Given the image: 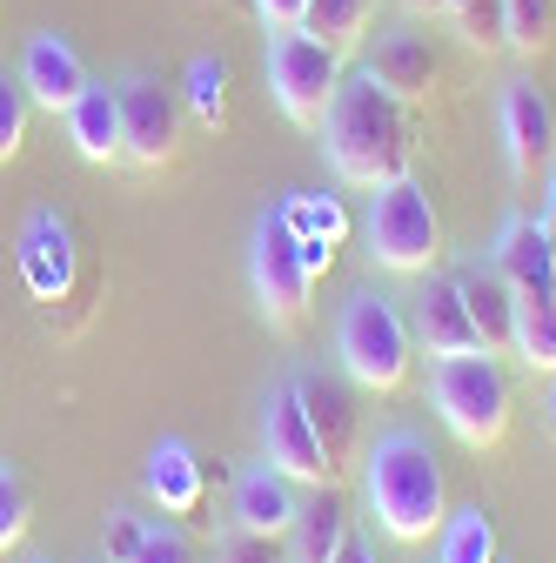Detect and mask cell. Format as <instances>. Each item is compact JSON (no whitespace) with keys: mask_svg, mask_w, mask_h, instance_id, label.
I'll return each mask as SVG.
<instances>
[{"mask_svg":"<svg viewBox=\"0 0 556 563\" xmlns=\"http://www.w3.org/2000/svg\"><path fill=\"white\" fill-rule=\"evenodd\" d=\"M322 155L329 168L349 181V188H382V181H402L409 175V155H415V141H409V101L389 95L369 67H356V75H342L329 114H322Z\"/></svg>","mask_w":556,"mask_h":563,"instance_id":"cell-1","label":"cell"},{"mask_svg":"<svg viewBox=\"0 0 556 563\" xmlns=\"http://www.w3.org/2000/svg\"><path fill=\"white\" fill-rule=\"evenodd\" d=\"M363 497H369V517L389 543H423L449 517L443 463L415 430H382L363 450Z\"/></svg>","mask_w":556,"mask_h":563,"instance_id":"cell-2","label":"cell"},{"mask_svg":"<svg viewBox=\"0 0 556 563\" xmlns=\"http://www.w3.org/2000/svg\"><path fill=\"white\" fill-rule=\"evenodd\" d=\"M335 356H342V376L389 396L409 383V363H415V335H409V316L382 296V289H349L335 316Z\"/></svg>","mask_w":556,"mask_h":563,"instance_id":"cell-3","label":"cell"},{"mask_svg":"<svg viewBox=\"0 0 556 563\" xmlns=\"http://www.w3.org/2000/svg\"><path fill=\"white\" fill-rule=\"evenodd\" d=\"M430 402L443 430L469 450H490L510 430V383L490 349H463V356H430Z\"/></svg>","mask_w":556,"mask_h":563,"instance_id":"cell-4","label":"cell"},{"mask_svg":"<svg viewBox=\"0 0 556 563\" xmlns=\"http://www.w3.org/2000/svg\"><path fill=\"white\" fill-rule=\"evenodd\" d=\"M363 242H369V262H376V268H389V275H430V268H436V255H443V222H436L430 188L415 181V175L369 188Z\"/></svg>","mask_w":556,"mask_h":563,"instance_id":"cell-5","label":"cell"},{"mask_svg":"<svg viewBox=\"0 0 556 563\" xmlns=\"http://www.w3.org/2000/svg\"><path fill=\"white\" fill-rule=\"evenodd\" d=\"M262 67H268V95H275V108H282L296 128H309V134L322 128V114H329L342 75H349V67H342V47H329V41L309 34V27H275Z\"/></svg>","mask_w":556,"mask_h":563,"instance_id":"cell-6","label":"cell"},{"mask_svg":"<svg viewBox=\"0 0 556 563\" xmlns=\"http://www.w3.org/2000/svg\"><path fill=\"white\" fill-rule=\"evenodd\" d=\"M248 289H255V302H262V316L275 329L302 322V309H309L315 275L302 268V242H296V229L282 216V201L255 216V235H248Z\"/></svg>","mask_w":556,"mask_h":563,"instance_id":"cell-7","label":"cell"},{"mask_svg":"<svg viewBox=\"0 0 556 563\" xmlns=\"http://www.w3.org/2000/svg\"><path fill=\"white\" fill-rule=\"evenodd\" d=\"M262 463H275L289 483H309V489L335 483V463H329V450L315 437V422H309L296 383H275L262 396Z\"/></svg>","mask_w":556,"mask_h":563,"instance_id":"cell-8","label":"cell"},{"mask_svg":"<svg viewBox=\"0 0 556 563\" xmlns=\"http://www.w3.org/2000/svg\"><path fill=\"white\" fill-rule=\"evenodd\" d=\"M14 262L34 302H67L75 296V275H81V249H75V222L60 208H27V222L14 235Z\"/></svg>","mask_w":556,"mask_h":563,"instance_id":"cell-9","label":"cell"},{"mask_svg":"<svg viewBox=\"0 0 556 563\" xmlns=\"http://www.w3.org/2000/svg\"><path fill=\"white\" fill-rule=\"evenodd\" d=\"M114 101H121V162L162 168L175 155V134H181L175 95L155 75H127V81H114Z\"/></svg>","mask_w":556,"mask_h":563,"instance_id":"cell-10","label":"cell"},{"mask_svg":"<svg viewBox=\"0 0 556 563\" xmlns=\"http://www.w3.org/2000/svg\"><path fill=\"white\" fill-rule=\"evenodd\" d=\"M497 121H503L510 175H516V181H536V175L556 162V108H549V95H543L530 75H510V81H503V101H497Z\"/></svg>","mask_w":556,"mask_h":563,"instance_id":"cell-11","label":"cell"},{"mask_svg":"<svg viewBox=\"0 0 556 563\" xmlns=\"http://www.w3.org/2000/svg\"><path fill=\"white\" fill-rule=\"evenodd\" d=\"M21 88H27V101L47 108V114H67V108H75V95L88 88V67H81L75 47H67V34L41 27V34L27 41V54H21Z\"/></svg>","mask_w":556,"mask_h":563,"instance_id":"cell-12","label":"cell"},{"mask_svg":"<svg viewBox=\"0 0 556 563\" xmlns=\"http://www.w3.org/2000/svg\"><path fill=\"white\" fill-rule=\"evenodd\" d=\"M490 262L503 268V282L516 296H543L556 289V242L543 229V216H510L490 242Z\"/></svg>","mask_w":556,"mask_h":563,"instance_id":"cell-13","label":"cell"},{"mask_svg":"<svg viewBox=\"0 0 556 563\" xmlns=\"http://www.w3.org/2000/svg\"><path fill=\"white\" fill-rule=\"evenodd\" d=\"M456 289H463V309L476 322V342L490 349V356H510V342H516V289L503 282L497 262H469L456 268Z\"/></svg>","mask_w":556,"mask_h":563,"instance_id":"cell-14","label":"cell"},{"mask_svg":"<svg viewBox=\"0 0 556 563\" xmlns=\"http://www.w3.org/2000/svg\"><path fill=\"white\" fill-rule=\"evenodd\" d=\"M409 335H415V349H423V356H463V349H482V342H476V322H469V309H463L456 275H430V289L415 296Z\"/></svg>","mask_w":556,"mask_h":563,"instance_id":"cell-15","label":"cell"},{"mask_svg":"<svg viewBox=\"0 0 556 563\" xmlns=\"http://www.w3.org/2000/svg\"><path fill=\"white\" fill-rule=\"evenodd\" d=\"M363 67H369V75H376L389 95L423 101V95H430V81H436V47H430V34H423V27H382Z\"/></svg>","mask_w":556,"mask_h":563,"instance_id":"cell-16","label":"cell"},{"mask_svg":"<svg viewBox=\"0 0 556 563\" xmlns=\"http://www.w3.org/2000/svg\"><path fill=\"white\" fill-rule=\"evenodd\" d=\"M142 489H148V504L162 517H194L201 497H208V476H201V456L181 443V437H162L142 463Z\"/></svg>","mask_w":556,"mask_h":563,"instance_id":"cell-17","label":"cell"},{"mask_svg":"<svg viewBox=\"0 0 556 563\" xmlns=\"http://www.w3.org/2000/svg\"><path fill=\"white\" fill-rule=\"evenodd\" d=\"M296 483L275 470V463H248L242 476H235V497H229V523H242V530H262V537H282L289 523H296Z\"/></svg>","mask_w":556,"mask_h":563,"instance_id":"cell-18","label":"cell"},{"mask_svg":"<svg viewBox=\"0 0 556 563\" xmlns=\"http://www.w3.org/2000/svg\"><path fill=\"white\" fill-rule=\"evenodd\" d=\"M282 543H289V563H335V550L349 543V504L329 483H315L296 504V523L282 530Z\"/></svg>","mask_w":556,"mask_h":563,"instance_id":"cell-19","label":"cell"},{"mask_svg":"<svg viewBox=\"0 0 556 563\" xmlns=\"http://www.w3.org/2000/svg\"><path fill=\"white\" fill-rule=\"evenodd\" d=\"M289 383H296V396H302V409L315 422L329 463L342 470V463H349V450H356V402H349V389H342L335 376H322V369H296Z\"/></svg>","mask_w":556,"mask_h":563,"instance_id":"cell-20","label":"cell"},{"mask_svg":"<svg viewBox=\"0 0 556 563\" xmlns=\"http://www.w3.org/2000/svg\"><path fill=\"white\" fill-rule=\"evenodd\" d=\"M60 121H67V141L81 148V162H121V101H114V88L88 81Z\"/></svg>","mask_w":556,"mask_h":563,"instance_id":"cell-21","label":"cell"},{"mask_svg":"<svg viewBox=\"0 0 556 563\" xmlns=\"http://www.w3.org/2000/svg\"><path fill=\"white\" fill-rule=\"evenodd\" d=\"M436 563H497V523L482 504H463L436 530Z\"/></svg>","mask_w":556,"mask_h":563,"instance_id":"cell-22","label":"cell"},{"mask_svg":"<svg viewBox=\"0 0 556 563\" xmlns=\"http://www.w3.org/2000/svg\"><path fill=\"white\" fill-rule=\"evenodd\" d=\"M510 356H523L530 369L556 376V289L516 296V342H510Z\"/></svg>","mask_w":556,"mask_h":563,"instance_id":"cell-23","label":"cell"},{"mask_svg":"<svg viewBox=\"0 0 556 563\" xmlns=\"http://www.w3.org/2000/svg\"><path fill=\"white\" fill-rule=\"evenodd\" d=\"M369 21H376V0H309V14H302V27L342 54L369 41Z\"/></svg>","mask_w":556,"mask_h":563,"instance_id":"cell-24","label":"cell"},{"mask_svg":"<svg viewBox=\"0 0 556 563\" xmlns=\"http://www.w3.org/2000/svg\"><path fill=\"white\" fill-rule=\"evenodd\" d=\"M282 216H289L296 235H315V242H329V249L349 235V216H342V201H335V195H309V188H296V195H282Z\"/></svg>","mask_w":556,"mask_h":563,"instance_id":"cell-25","label":"cell"},{"mask_svg":"<svg viewBox=\"0 0 556 563\" xmlns=\"http://www.w3.org/2000/svg\"><path fill=\"white\" fill-rule=\"evenodd\" d=\"M181 88H188L194 121L215 128L222 108H229V60H222V54H194V60H188V75H181Z\"/></svg>","mask_w":556,"mask_h":563,"instance_id":"cell-26","label":"cell"},{"mask_svg":"<svg viewBox=\"0 0 556 563\" xmlns=\"http://www.w3.org/2000/svg\"><path fill=\"white\" fill-rule=\"evenodd\" d=\"M215 563H289V543L229 523V530H215Z\"/></svg>","mask_w":556,"mask_h":563,"instance_id":"cell-27","label":"cell"},{"mask_svg":"<svg viewBox=\"0 0 556 563\" xmlns=\"http://www.w3.org/2000/svg\"><path fill=\"white\" fill-rule=\"evenodd\" d=\"M549 41V0H503V47L536 54Z\"/></svg>","mask_w":556,"mask_h":563,"instance_id":"cell-28","label":"cell"},{"mask_svg":"<svg viewBox=\"0 0 556 563\" xmlns=\"http://www.w3.org/2000/svg\"><path fill=\"white\" fill-rule=\"evenodd\" d=\"M449 21H456L463 41L482 47V54H497V47H503V0H456Z\"/></svg>","mask_w":556,"mask_h":563,"instance_id":"cell-29","label":"cell"},{"mask_svg":"<svg viewBox=\"0 0 556 563\" xmlns=\"http://www.w3.org/2000/svg\"><path fill=\"white\" fill-rule=\"evenodd\" d=\"M21 537H27V489H21V470L0 456V556L21 550Z\"/></svg>","mask_w":556,"mask_h":563,"instance_id":"cell-30","label":"cell"},{"mask_svg":"<svg viewBox=\"0 0 556 563\" xmlns=\"http://www.w3.org/2000/svg\"><path fill=\"white\" fill-rule=\"evenodd\" d=\"M127 563H194V543H188V530H181V517H148V537H142V550H134Z\"/></svg>","mask_w":556,"mask_h":563,"instance_id":"cell-31","label":"cell"},{"mask_svg":"<svg viewBox=\"0 0 556 563\" xmlns=\"http://www.w3.org/2000/svg\"><path fill=\"white\" fill-rule=\"evenodd\" d=\"M27 141V88L21 75H0V162H14Z\"/></svg>","mask_w":556,"mask_h":563,"instance_id":"cell-32","label":"cell"},{"mask_svg":"<svg viewBox=\"0 0 556 563\" xmlns=\"http://www.w3.org/2000/svg\"><path fill=\"white\" fill-rule=\"evenodd\" d=\"M142 537H148V517L108 510V523H101V556H108V563H127L134 550H142Z\"/></svg>","mask_w":556,"mask_h":563,"instance_id":"cell-33","label":"cell"},{"mask_svg":"<svg viewBox=\"0 0 556 563\" xmlns=\"http://www.w3.org/2000/svg\"><path fill=\"white\" fill-rule=\"evenodd\" d=\"M302 14H309V0H255V21L275 34V27H302Z\"/></svg>","mask_w":556,"mask_h":563,"instance_id":"cell-34","label":"cell"},{"mask_svg":"<svg viewBox=\"0 0 556 563\" xmlns=\"http://www.w3.org/2000/svg\"><path fill=\"white\" fill-rule=\"evenodd\" d=\"M296 242H302V268H309V275H329L335 249H329V242H315V235H296Z\"/></svg>","mask_w":556,"mask_h":563,"instance_id":"cell-35","label":"cell"},{"mask_svg":"<svg viewBox=\"0 0 556 563\" xmlns=\"http://www.w3.org/2000/svg\"><path fill=\"white\" fill-rule=\"evenodd\" d=\"M335 563H376V550H369V543H356V537H349V543H342V550H335Z\"/></svg>","mask_w":556,"mask_h":563,"instance_id":"cell-36","label":"cell"},{"mask_svg":"<svg viewBox=\"0 0 556 563\" xmlns=\"http://www.w3.org/2000/svg\"><path fill=\"white\" fill-rule=\"evenodd\" d=\"M409 14H449V0H402Z\"/></svg>","mask_w":556,"mask_h":563,"instance_id":"cell-37","label":"cell"},{"mask_svg":"<svg viewBox=\"0 0 556 563\" xmlns=\"http://www.w3.org/2000/svg\"><path fill=\"white\" fill-rule=\"evenodd\" d=\"M543 229H549V242H556V175H549V201H543Z\"/></svg>","mask_w":556,"mask_h":563,"instance_id":"cell-38","label":"cell"},{"mask_svg":"<svg viewBox=\"0 0 556 563\" xmlns=\"http://www.w3.org/2000/svg\"><path fill=\"white\" fill-rule=\"evenodd\" d=\"M543 409H549V430H556V383H549V396H543Z\"/></svg>","mask_w":556,"mask_h":563,"instance_id":"cell-39","label":"cell"},{"mask_svg":"<svg viewBox=\"0 0 556 563\" xmlns=\"http://www.w3.org/2000/svg\"><path fill=\"white\" fill-rule=\"evenodd\" d=\"M21 563H54V556H21Z\"/></svg>","mask_w":556,"mask_h":563,"instance_id":"cell-40","label":"cell"},{"mask_svg":"<svg viewBox=\"0 0 556 563\" xmlns=\"http://www.w3.org/2000/svg\"><path fill=\"white\" fill-rule=\"evenodd\" d=\"M497 563H503V556H497Z\"/></svg>","mask_w":556,"mask_h":563,"instance_id":"cell-41","label":"cell"},{"mask_svg":"<svg viewBox=\"0 0 556 563\" xmlns=\"http://www.w3.org/2000/svg\"><path fill=\"white\" fill-rule=\"evenodd\" d=\"M101 563H108V556H101Z\"/></svg>","mask_w":556,"mask_h":563,"instance_id":"cell-42","label":"cell"}]
</instances>
